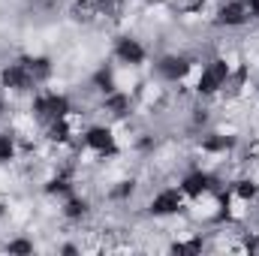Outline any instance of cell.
<instances>
[{"label": "cell", "instance_id": "ba28073f", "mask_svg": "<svg viewBox=\"0 0 259 256\" xmlns=\"http://www.w3.org/2000/svg\"><path fill=\"white\" fill-rule=\"evenodd\" d=\"M3 250H6V253H33V250H36V241H33L30 235H12V238L3 244Z\"/></svg>", "mask_w": 259, "mask_h": 256}, {"label": "cell", "instance_id": "30bf717a", "mask_svg": "<svg viewBox=\"0 0 259 256\" xmlns=\"http://www.w3.org/2000/svg\"><path fill=\"white\" fill-rule=\"evenodd\" d=\"M115 3H124V6H130V3H136V0H115Z\"/></svg>", "mask_w": 259, "mask_h": 256}, {"label": "cell", "instance_id": "8fae6325", "mask_svg": "<svg viewBox=\"0 0 259 256\" xmlns=\"http://www.w3.org/2000/svg\"><path fill=\"white\" fill-rule=\"evenodd\" d=\"M33 3H49V0H33Z\"/></svg>", "mask_w": 259, "mask_h": 256}, {"label": "cell", "instance_id": "52a82bcc", "mask_svg": "<svg viewBox=\"0 0 259 256\" xmlns=\"http://www.w3.org/2000/svg\"><path fill=\"white\" fill-rule=\"evenodd\" d=\"M15 160H21V139L12 127L0 130V166H12Z\"/></svg>", "mask_w": 259, "mask_h": 256}, {"label": "cell", "instance_id": "3957f363", "mask_svg": "<svg viewBox=\"0 0 259 256\" xmlns=\"http://www.w3.org/2000/svg\"><path fill=\"white\" fill-rule=\"evenodd\" d=\"M196 64H199V58H196V55L172 49V52L157 55L151 69H154V75H157V81H160V84H184V81L196 72Z\"/></svg>", "mask_w": 259, "mask_h": 256}, {"label": "cell", "instance_id": "8992f818", "mask_svg": "<svg viewBox=\"0 0 259 256\" xmlns=\"http://www.w3.org/2000/svg\"><path fill=\"white\" fill-rule=\"evenodd\" d=\"M36 78L30 75V69L24 66L21 58H12L6 64H0V91L9 97H30L36 91Z\"/></svg>", "mask_w": 259, "mask_h": 256}, {"label": "cell", "instance_id": "277c9868", "mask_svg": "<svg viewBox=\"0 0 259 256\" xmlns=\"http://www.w3.org/2000/svg\"><path fill=\"white\" fill-rule=\"evenodd\" d=\"M112 61L118 66H124V69H142V66H148V61H151V49L145 46L142 36L121 33L112 42Z\"/></svg>", "mask_w": 259, "mask_h": 256}, {"label": "cell", "instance_id": "9c48e42d", "mask_svg": "<svg viewBox=\"0 0 259 256\" xmlns=\"http://www.w3.org/2000/svg\"><path fill=\"white\" fill-rule=\"evenodd\" d=\"M247 3V12H250V21L259 24V0H244Z\"/></svg>", "mask_w": 259, "mask_h": 256}, {"label": "cell", "instance_id": "6da1fadb", "mask_svg": "<svg viewBox=\"0 0 259 256\" xmlns=\"http://www.w3.org/2000/svg\"><path fill=\"white\" fill-rule=\"evenodd\" d=\"M235 66L238 64H235L232 55H226V52H214V55L202 58V61L196 64V78H193V84H190L193 97L196 100H205V103L220 100V97L226 94L229 81H232Z\"/></svg>", "mask_w": 259, "mask_h": 256}, {"label": "cell", "instance_id": "5b68a950", "mask_svg": "<svg viewBox=\"0 0 259 256\" xmlns=\"http://www.w3.org/2000/svg\"><path fill=\"white\" fill-rule=\"evenodd\" d=\"M211 24L223 33H235V30H244L250 21V12H247V3L244 0H214L211 6Z\"/></svg>", "mask_w": 259, "mask_h": 256}, {"label": "cell", "instance_id": "7a4b0ae2", "mask_svg": "<svg viewBox=\"0 0 259 256\" xmlns=\"http://www.w3.org/2000/svg\"><path fill=\"white\" fill-rule=\"evenodd\" d=\"M187 196L178 184H160L157 190L145 199V214L157 223H166V220H178V217H187Z\"/></svg>", "mask_w": 259, "mask_h": 256}]
</instances>
